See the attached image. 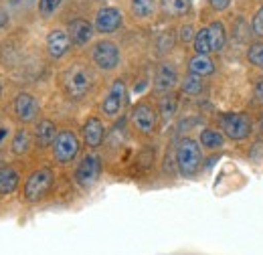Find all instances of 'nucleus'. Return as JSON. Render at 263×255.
I'll use <instances>...</instances> for the list:
<instances>
[{"label": "nucleus", "instance_id": "nucleus-2", "mask_svg": "<svg viewBox=\"0 0 263 255\" xmlns=\"http://www.w3.org/2000/svg\"><path fill=\"white\" fill-rule=\"evenodd\" d=\"M91 71L83 63L69 65L63 73V89L71 99H81L91 89Z\"/></svg>", "mask_w": 263, "mask_h": 255}, {"label": "nucleus", "instance_id": "nucleus-1", "mask_svg": "<svg viewBox=\"0 0 263 255\" xmlns=\"http://www.w3.org/2000/svg\"><path fill=\"white\" fill-rule=\"evenodd\" d=\"M227 43V29L223 23L215 21L206 27H202L195 37V51L198 55H211L225 49Z\"/></svg>", "mask_w": 263, "mask_h": 255}, {"label": "nucleus", "instance_id": "nucleus-31", "mask_svg": "<svg viewBox=\"0 0 263 255\" xmlns=\"http://www.w3.org/2000/svg\"><path fill=\"white\" fill-rule=\"evenodd\" d=\"M233 0H209V4H211V8L213 10H217V12H221V10H225V8H229V4Z\"/></svg>", "mask_w": 263, "mask_h": 255}, {"label": "nucleus", "instance_id": "nucleus-15", "mask_svg": "<svg viewBox=\"0 0 263 255\" xmlns=\"http://www.w3.org/2000/svg\"><path fill=\"white\" fill-rule=\"evenodd\" d=\"M103 136H105V128H103L99 118H89L83 124V140L89 148H98L103 142Z\"/></svg>", "mask_w": 263, "mask_h": 255}, {"label": "nucleus", "instance_id": "nucleus-33", "mask_svg": "<svg viewBox=\"0 0 263 255\" xmlns=\"http://www.w3.org/2000/svg\"><path fill=\"white\" fill-rule=\"evenodd\" d=\"M6 21H8V19H6V12H4V10H0V27H4V25H6Z\"/></svg>", "mask_w": 263, "mask_h": 255}, {"label": "nucleus", "instance_id": "nucleus-29", "mask_svg": "<svg viewBox=\"0 0 263 255\" xmlns=\"http://www.w3.org/2000/svg\"><path fill=\"white\" fill-rule=\"evenodd\" d=\"M172 43H174L172 34H170V32H164V34L160 37V41H158V49H160V53L170 51V49H172Z\"/></svg>", "mask_w": 263, "mask_h": 255}, {"label": "nucleus", "instance_id": "nucleus-13", "mask_svg": "<svg viewBox=\"0 0 263 255\" xmlns=\"http://www.w3.org/2000/svg\"><path fill=\"white\" fill-rule=\"evenodd\" d=\"M120 25H122V12L118 8H114V6H105L96 14V29L99 32H103V34L118 31Z\"/></svg>", "mask_w": 263, "mask_h": 255}, {"label": "nucleus", "instance_id": "nucleus-26", "mask_svg": "<svg viewBox=\"0 0 263 255\" xmlns=\"http://www.w3.org/2000/svg\"><path fill=\"white\" fill-rule=\"evenodd\" d=\"M247 61H249V65H253L257 69H263V41H257V43L249 45V49H247Z\"/></svg>", "mask_w": 263, "mask_h": 255}, {"label": "nucleus", "instance_id": "nucleus-27", "mask_svg": "<svg viewBox=\"0 0 263 255\" xmlns=\"http://www.w3.org/2000/svg\"><path fill=\"white\" fill-rule=\"evenodd\" d=\"M61 2L63 0H39V12H41V16L49 19L51 14H55V10L61 6Z\"/></svg>", "mask_w": 263, "mask_h": 255}, {"label": "nucleus", "instance_id": "nucleus-4", "mask_svg": "<svg viewBox=\"0 0 263 255\" xmlns=\"http://www.w3.org/2000/svg\"><path fill=\"white\" fill-rule=\"evenodd\" d=\"M221 128H223V134L235 140V142H241L245 138H249L253 124H251V118L243 112H229V114H223L221 116Z\"/></svg>", "mask_w": 263, "mask_h": 255}, {"label": "nucleus", "instance_id": "nucleus-18", "mask_svg": "<svg viewBox=\"0 0 263 255\" xmlns=\"http://www.w3.org/2000/svg\"><path fill=\"white\" fill-rule=\"evenodd\" d=\"M34 138H36V144L41 148H47V146H53L55 138H57V126L51 122V120H43L39 122L34 128Z\"/></svg>", "mask_w": 263, "mask_h": 255}, {"label": "nucleus", "instance_id": "nucleus-8", "mask_svg": "<svg viewBox=\"0 0 263 255\" xmlns=\"http://www.w3.org/2000/svg\"><path fill=\"white\" fill-rule=\"evenodd\" d=\"M79 154V140H77V136L73 134V132H59L57 134V138H55V142H53V156L57 162H61V164H67V162H71V160L75 158Z\"/></svg>", "mask_w": 263, "mask_h": 255}, {"label": "nucleus", "instance_id": "nucleus-10", "mask_svg": "<svg viewBox=\"0 0 263 255\" xmlns=\"http://www.w3.org/2000/svg\"><path fill=\"white\" fill-rule=\"evenodd\" d=\"M132 124L142 134H152L156 128V112L150 103L142 101L132 110Z\"/></svg>", "mask_w": 263, "mask_h": 255}, {"label": "nucleus", "instance_id": "nucleus-21", "mask_svg": "<svg viewBox=\"0 0 263 255\" xmlns=\"http://www.w3.org/2000/svg\"><path fill=\"white\" fill-rule=\"evenodd\" d=\"M191 0H160V6L168 16H182L191 10Z\"/></svg>", "mask_w": 263, "mask_h": 255}, {"label": "nucleus", "instance_id": "nucleus-20", "mask_svg": "<svg viewBox=\"0 0 263 255\" xmlns=\"http://www.w3.org/2000/svg\"><path fill=\"white\" fill-rule=\"evenodd\" d=\"M18 172L10 166H0V194H8L18 187Z\"/></svg>", "mask_w": 263, "mask_h": 255}, {"label": "nucleus", "instance_id": "nucleus-3", "mask_svg": "<svg viewBox=\"0 0 263 255\" xmlns=\"http://www.w3.org/2000/svg\"><path fill=\"white\" fill-rule=\"evenodd\" d=\"M202 162L200 144L193 138H184L176 148V166L182 176H195Z\"/></svg>", "mask_w": 263, "mask_h": 255}, {"label": "nucleus", "instance_id": "nucleus-11", "mask_svg": "<svg viewBox=\"0 0 263 255\" xmlns=\"http://www.w3.org/2000/svg\"><path fill=\"white\" fill-rule=\"evenodd\" d=\"M71 37L69 32L63 29H53V31L47 34V51L53 59H61L69 53V47H71Z\"/></svg>", "mask_w": 263, "mask_h": 255}, {"label": "nucleus", "instance_id": "nucleus-30", "mask_svg": "<svg viewBox=\"0 0 263 255\" xmlns=\"http://www.w3.org/2000/svg\"><path fill=\"white\" fill-rule=\"evenodd\" d=\"M195 29L191 27V25H184L182 29H180V41L182 43H189V41H195Z\"/></svg>", "mask_w": 263, "mask_h": 255}, {"label": "nucleus", "instance_id": "nucleus-24", "mask_svg": "<svg viewBox=\"0 0 263 255\" xmlns=\"http://www.w3.org/2000/svg\"><path fill=\"white\" fill-rule=\"evenodd\" d=\"M132 12L138 16V19H148L154 14V8H156V0H130Z\"/></svg>", "mask_w": 263, "mask_h": 255}, {"label": "nucleus", "instance_id": "nucleus-32", "mask_svg": "<svg viewBox=\"0 0 263 255\" xmlns=\"http://www.w3.org/2000/svg\"><path fill=\"white\" fill-rule=\"evenodd\" d=\"M253 96H255V99H257L259 103H263V77H259V79L255 81V85H253Z\"/></svg>", "mask_w": 263, "mask_h": 255}, {"label": "nucleus", "instance_id": "nucleus-9", "mask_svg": "<svg viewBox=\"0 0 263 255\" xmlns=\"http://www.w3.org/2000/svg\"><path fill=\"white\" fill-rule=\"evenodd\" d=\"M124 103H126V83L124 79H116L101 101V112L107 118H116L124 110Z\"/></svg>", "mask_w": 263, "mask_h": 255}, {"label": "nucleus", "instance_id": "nucleus-17", "mask_svg": "<svg viewBox=\"0 0 263 255\" xmlns=\"http://www.w3.org/2000/svg\"><path fill=\"white\" fill-rule=\"evenodd\" d=\"M198 144L204 150H221L225 146V134L215 128H204L198 136Z\"/></svg>", "mask_w": 263, "mask_h": 255}, {"label": "nucleus", "instance_id": "nucleus-14", "mask_svg": "<svg viewBox=\"0 0 263 255\" xmlns=\"http://www.w3.org/2000/svg\"><path fill=\"white\" fill-rule=\"evenodd\" d=\"M39 101L31 94H18L14 99V114L21 122H33L39 116Z\"/></svg>", "mask_w": 263, "mask_h": 255}, {"label": "nucleus", "instance_id": "nucleus-25", "mask_svg": "<svg viewBox=\"0 0 263 255\" xmlns=\"http://www.w3.org/2000/svg\"><path fill=\"white\" fill-rule=\"evenodd\" d=\"M29 146H31V134H29L27 130H18V132L14 134V138H12V144H10L12 152H14L16 156H21V154H25V152L29 150Z\"/></svg>", "mask_w": 263, "mask_h": 255}, {"label": "nucleus", "instance_id": "nucleus-7", "mask_svg": "<svg viewBox=\"0 0 263 255\" xmlns=\"http://www.w3.org/2000/svg\"><path fill=\"white\" fill-rule=\"evenodd\" d=\"M91 59L101 71H111L120 65V49L111 41H99L91 49Z\"/></svg>", "mask_w": 263, "mask_h": 255}, {"label": "nucleus", "instance_id": "nucleus-12", "mask_svg": "<svg viewBox=\"0 0 263 255\" xmlns=\"http://www.w3.org/2000/svg\"><path fill=\"white\" fill-rule=\"evenodd\" d=\"M178 83V71L172 63H160L154 73V89L160 94H168Z\"/></svg>", "mask_w": 263, "mask_h": 255}, {"label": "nucleus", "instance_id": "nucleus-23", "mask_svg": "<svg viewBox=\"0 0 263 255\" xmlns=\"http://www.w3.org/2000/svg\"><path fill=\"white\" fill-rule=\"evenodd\" d=\"M200 79H202V77L189 73V75L182 79V83H180L182 94H186V96H200V94H202V89H204V85H202V81H200Z\"/></svg>", "mask_w": 263, "mask_h": 255}, {"label": "nucleus", "instance_id": "nucleus-6", "mask_svg": "<svg viewBox=\"0 0 263 255\" xmlns=\"http://www.w3.org/2000/svg\"><path fill=\"white\" fill-rule=\"evenodd\" d=\"M101 174V162L96 154H85L75 168V183L81 189H91Z\"/></svg>", "mask_w": 263, "mask_h": 255}, {"label": "nucleus", "instance_id": "nucleus-16", "mask_svg": "<svg viewBox=\"0 0 263 255\" xmlns=\"http://www.w3.org/2000/svg\"><path fill=\"white\" fill-rule=\"evenodd\" d=\"M67 32H69V37L75 45H87L93 37V27L83 19H75V21L69 23V31Z\"/></svg>", "mask_w": 263, "mask_h": 255}, {"label": "nucleus", "instance_id": "nucleus-5", "mask_svg": "<svg viewBox=\"0 0 263 255\" xmlns=\"http://www.w3.org/2000/svg\"><path fill=\"white\" fill-rule=\"evenodd\" d=\"M53 185V170L51 168H39L27 178L25 183V198L29 203L41 201Z\"/></svg>", "mask_w": 263, "mask_h": 255}, {"label": "nucleus", "instance_id": "nucleus-19", "mask_svg": "<svg viewBox=\"0 0 263 255\" xmlns=\"http://www.w3.org/2000/svg\"><path fill=\"white\" fill-rule=\"evenodd\" d=\"M189 73L198 75V77H206L211 73H215V61L209 55H195L189 59Z\"/></svg>", "mask_w": 263, "mask_h": 255}, {"label": "nucleus", "instance_id": "nucleus-22", "mask_svg": "<svg viewBox=\"0 0 263 255\" xmlns=\"http://www.w3.org/2000/svg\"><path fill=\"white\" fill-rule=\"evenodd\" d=\"M176 110H178V97L168 92V94L160 99V116H162V122H164V124H168V122L176 116Z\"/></svg>", "mask_w": 263, "mask_h": 255}, {"label": "nucleus", "instance_id": "nucleus-34", "mask_svg": "<svg viewBox=\"0 0 263 255\" xmlns=\"http://www.w3.org/2000/svg\"><path fill=\"white\" fill-rule=\"evenodd\" d=\"M4 136H6V130H4V128H2V130H0V140H2V138H4Z\"/></svg>", "mask_w": 263, "mask_h": 255}, {"label": "nucleus", "instance_id": "nucleus-28", "mask_svg": "<svg viewBox=\"0 0 263 255\" xmlns=\"http://www.w3.org/2000/svg\"><path fill=\"white\" fill-rule=\"evenodd\" d=\"M251 32L257 37V39H263V6L253 14V21H251Z\"/></svg>", "mask_w": 263, "mask_h": 255}]
</instances>
